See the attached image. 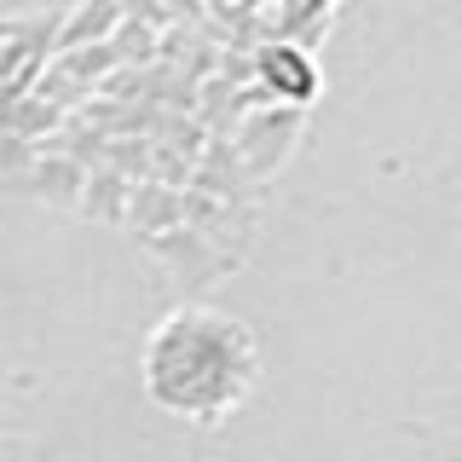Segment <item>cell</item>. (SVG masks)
<instances>
[{
  "label": "cell",
  "instance_id": "obj_6",
  "mask_svg": "<svg viewBox=\"0 0 462 462\" xmlns=\"http://www.w3.org/2000/svg\"><path fill=\"white\" fill-rule=\"evenodd\" d=\"M127 185L122 180H116V173H105V180H93V185H81V197H87V208H93V214H110V220H122V214H127Z\"/></svg>",
  "mask_w": 462,
  "mask_h": 462
},
{
  "label": "cell",
  "instance_id": "obj_1",
  "mask_svg": "<svg viewBox=\"0 0 462 462\" xmlns=\"http://www.w3.org/2000/svg\"><path fill=\"white\" fill-rule=\"evenodd\" d=\"M144 393L162 411L191 416L197 428H220L254 393L260 353L249 324L214 307H173L144 341Z\"/></svg>",
  "mask_w": 462,
  "mask_h": 462
},
{
  "label": "cell",
  "instance_id": "obj_5",
  "mask_svg": "<svg viewBox=\"0 0 462 462\" xmlns=\"http://www.w3.org/2000/svg\"><path fill=\"white\" fill-rule=\"evenodd\" d=\"M35 185L52 202H76L81 185H87V173H81V162H69V156H35Z\"/></svg>",
  "mask_w": 462,
  "mask_h": 462
},
{
  "label": "cell",
  "instance_id": "obj_2",
  "mask_svg": "<svg viewBox=\"0 0 462 462\" xmlns=\"http://www.w3.org/2000/svg\"><path fill=\"white\" fill-rule=\"evenodd\" d=\"M254 69H260V81H266L289 110H300V105H307V98L318 93V64H312V58L300 52V47H289V41L266 47V52L254 58Z\"/></svg>",
  "mask_w": 462,
  "mask_h": 462
},
{
  "label": "cell",
  "instance_id": "obj_4",
  "mask_svg": "<svg viewBox=\"0 0 462 462\" xmlns=\"http://www.w3.org/2000/svg\"><path fill=\"white\" fill-rule=\"evenodd\" d=\"M127 220L144 226L156 237V231H168V226L185 220V197L168 191V185H134V191H127Z\"/></svg>",
  "mask_w": 462,
  "mask_h": 462
},
{
  "label": "cell",
  "instance_id": "obj_3",
  "mask_svg": "<svg viewBox=\"0 0 462 462\" xmlns=\"http://www.w3.org/2000/svg\"><path fill=\"white\" fill-rule=\"evenodd\" d=\"M116 29H122V6L116 0H81L76 18L58 29V47L76 52V47H98V41H110Z\"/></svg>",
  "mask_w": 462,
  "mask_h": 462
}]
</instances>
